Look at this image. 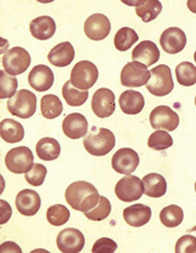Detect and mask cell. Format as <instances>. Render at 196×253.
<instances>
[{
	"label": "cell",
	"mask_w": 196,
	"mask_h": 253,
	"mask_svg": "<svg viewBox=\"0 0 196 253\" xmlns=\"http://www.w3.org/2000/svg\"><path fill=\"white\" fill-rule=\"evenodd\" d=\"M53 80H55V77H53L52 69L44 64L34 67L28 75V83L31 87L39 92L50 90L53 85Z\"/></svg>",
	"instance_id": "obj_18"
},
{
	"label": "cell",
	"mask_w": 196,
	"mask_h": 253,
	"mask_svg": "<svg viewBox=\"0 0 196 253\" xmlns=\"http://www.w3.org/2000/svg\"><path fill=\"white\" fill-rule=\"evenodd\" d=\"M184 219V212L178 205H168L161 210L160 220L165 227L176 228L182 224Z\"/></svg>",
	"instance_id": "obj_29"
},
{
	"label": "cell",
	"mask_w": 196,
	"mask_h": 253,
	"mask_svg": "<svg viewBox=\"0 0 196 253\" xmlns=\"http://www.w3.org/2000/svg\"><path fill=\"white\" fill-rule=\"evenodd\" d=\"M138 40V34L130 27H122L114 37V45L117 50L127 51Z\"/></svg>",
	"instance_id": "obj_31"
},
{
	"label": "cell",
	"mask_w": 196,
	"mask_h": 253,
	"mask_svg": "<svg viewBox=\"0 0 196 253\" xmlns=\"http://www.w3.org/2000/svg\"><path fill=\"white\" fill-rule=\"evenodd\" d=\"M111 212H112L111 201H109L106 196H101L97 206L93 207L91 211L85 212V216L87 219L99 222V220L106 219V218L111 214Z\"/></svg>",
	"instance_id": "obj_35"
},
{
	"label": "cell",
	"mask_w": 196,
	"mask_h": 253,
	"mask_svg": "<svg viewBox=\"0 0 196 253\" xmlns=\"http://www.w3.org/2000/svg\"><path fill=\"white\" fill-rule=\"evenodd\" d=\"M195 106H196V97H195Z\"/></svg>",
	"instance_id": "obj_46"
},
{
	"label": "cell",
	"mask_w": 196,
	"mask_h": 253,
	"mask_svg": "<svg viewBox=\"0 0 196 253\" xmlns=\"http://www.w3.org/2000/svg\"><path fill=\"white\" fill-rule=\"evenodd\" d=\"M47 169L44 165L41 164H34V166L32 168L31 171H28L26 173L25 178L27 183H29L33 187H40L42 185V183L45 182L46 178Z\"/></svg>",
	"instance_id": "obj_37"
},
{
	"label": "cell",
	"mask_w": 196,
	"mask_h": 253,
	"mask_svg": "<svg viewBox=\"0 0 196 253\" xmlns=\"http://www.w3.org/2000/svg\"><path fill=\"white\" fill-rule=\"evenodd\" d=\"M41 114L46 119H56L63 112L62 101L55 95H46L41 98Z\"/></svg>",
	"instance_id": "obj_30"
},
{
	"label": "cell",
	"mask_w": 196,
	"mask_h": 253,
	"mask_svg": "<svg viewBox=\"0 0 196 253\" xmlns=\"http://www.w3.org/2000/svg\"><path fill=\"white\" fill-rule=\"evenodd\" d=\"M62 130L71 139H79L85 137L88 130V123L80 113H72L64 118L62 123Z\"/></svg>",
	"instance_id": "obj_17"
},
{
	"label": "cell",
	"mask_w": 196,
	"mask_h": 253,
	"mask_svg": "<svg viewBox=\"0 0 196 253\" xmlns=\"http://www.w3.org/2000/svg\"><path fill=\"white\" fill-rule=\"evenodd\" d=\"M123 219L128 225L139 228L146 225L152 218V209L143 204H136L126 207L122 212Z\"/></svg>",
	"instance_id": "obj_19"
},
{
	"label": "cell",
	"mask_w": 196,
	"mask_h": 253,
	"mask_svg": "<svg viewBox=\"0 0 196 253\" xmlns=\"http://www.w3.org/2000/svg\"><path fill=\"white\" fill-rule=\"evenodd\" d=\"M126 4H130L136 6V13L139 18H142L143 22H150V21H154L157 16L160 15L161 10H162V4L157 0H153V1H148V0H143V1H135V2H127Z\"/></svg>",
	"instance_id": "obj_26"
},
{
	"label": "cell",
	"mask_w": 196,
	"mask_h": 253,
	"mask_svg": "<svg viewBox=\"0 0 196 253\" xmlns=\"http://www.w3.org/2000/svg\"><path fill=\"white\" fill-rule=\"evenodd\" d=\"M177 253H195L196 252V238L193 235H184L177 241Z\"/></svg>",
	"instance_id": "obj_38"
},
{
	"label": "cell",
	"mask_w": 196,
	"mask_h": 253,
	"mask_svg": "<svg viewBox=\"0 0 196 253\" xmlns=\"http://www.w3.org/2000/svg\"><path fill=\"white\" fill-rule=\"evenodd\" d=\"M150 79V72L147 66L139 63V62L132 61L125 64L122 68L121 75H120V82L125 87H141L147 85Z\"/></svg>",
	"instance_id": "obj_8"
},
{
	"label": "cell",
	"mask_w": 196,
	"mask_h": 253,
	"mask_svg": "<svg viewBox=\"0 0 196 253\" xmlns=\"http://www.w3.org/2000/svg\"><path fill=\"white\" fill-rule=\"evenodd\" d=\"M172 144H173V138L167 131L157 130L150 134L149 139H148V147L153 150H157V152L168 149L172 147Z\"/></svg>",
	"instance_id": "obj_33"
},
{
	"label": "cell",
	"mask_w": 196,
	"mask_h": 253,
	"mask_svg": "<svg viewBox=\"0 0 196 253\" xmlns=\"http://www.w3.org/2000/svg\"><path fill=\"white\" fill-rule=\"evenodd\" d=\"M46 218L50 224L60 227V225L66 224L68 222L69 218H71V212L66 206L57 204V205H52L47 209Z\"/></svg>",
	"instance_id": "obj_34"
},
{
	"label": "cell",
	"mask_w": 196,
	"mask_h": 253,
	"mask_svg": "<svg viewBox=\"0 0 196 253\" xmlns=\"http://www.w3.org/2000/svg\"><path fill=\"white\" fill-rule=\"evenodd\" d=\"M56 244L62 253H78L84 249L85 236L79 229L67 228L58 234Z\"/></svg>",
	"instance_id": "obj_14"
},
{
	"label": "cell",
	"mask_w": 196,
	"mask_h": 253,
	"mask_svg": "<svg viewBox=\"0 0 196 253\" xmlns=\"http://www.w3.org/2000/svg\"><path fill=\"white\" fill-rule=\"evenodd\" d=\"M144 194L149 198H161L167 192V183L165 177L159 173H149L142 179Z\"/></svg>",
	"instance_id": "obj_24"
},
{
	"label": "cell",
	"mask_w": 196,
	"mask_h": 253,
	"mask_svg": "<svg viewBox=\"0 0 196 253\" xmlns=\"http://www.w3.org/2000/svg\"><path fill=\"white\" fill-rule=\"evenodd\" d=\"M62 95L71 107H80L87 101L88 90H79L69 80V82L64 83L63 87H62Z\"/></svg>",
	"instance_id": "obj_28"
},
{
	"label": "cell",
	"mask_w": 196,
	"mask_h": 253,
	"mask_svg": "<svg viewBox=\"0 0 196 253\" xmlns=\"http://www.w3.org/2000/svg\"><path fill=\"white\" fill-rule=\"evenodd\" d=\"M0 205H1V224H5L11 217V207L4 200L0 201Z\"/></svg>",
	"instance_id": "obj_40"
},
{
	"label": "cell",
	"mask_w": 196,
	"mask_h": 253,
	"mask_svg": "<svg viewBox=\"0 0 196 253\" xmlns=\"http://www.w3.org/2000/svg\"><path fill=\"white\" fill-rule=\"evenodd\" d=\"M0 137L7 143H17L25 137V128L18 121L4 119L0 123Z\"/></svg>",
	"instance_id": "obj_25"
},
{
	"label": "cell",
	"mask_w": 196,
	"mask_h": 253,
	"mask_svg": "<svg viewBox=\"0 0 196 253\" xmlns=\"http://www.w3.org/2000/svg\"><path fill=\"white\" fill-rule=\"evenodd\" d=\"M139 165V155L131 148H121L112 158V166L114 171L121 174H131Z\"/></svg>",
	"instance_id": "obj_13"
},
{
	"label": "cell",
	"mask_w": 196,
	"mask_h": 253,
	"mask_svg": "<svg viewBox=\"0 0 196 253\" xmlns=\"http://www.w3.org/2000/svg\"><path fill=\"white\" fill-rule=\"evenodd\" d=\"M144 192L143 182L136 176L126 174L115 185V195L123 203H132L142 198Z\"/></svg>",
	"instance_id": "obj_9"
},
{
	"label": "cell",
	"mask_w": 196,
	"mask_h": 253,
	"mask_svg": "<svg viewBox=\"0 0 196 253\" xmlns=\"http://www.w3.org/2000/svg\"><path fill=\"white\" fill-rule=\"evenodd\" d=\"M190 231H196V225H195V227H194V228H193V229H192V230H190Z\"/></svg>",
	"instance_id": "obj_43"
},
{
	"label": "cell",
	"mask_w": 196,
	"mask_h": 253,
	"mask_svg": "<svg viewBox=\"0 0 196 253\" xmlns=\"http://www.w3.org/2000/svg\"><path fill=\"white\" fill-rule=\"evenodd\" d=\"M160 58V51L157 44L150 40H144L139 42L132 51V60L144 66H152L157 63Z\"/></svg>",
	"instance_id": "obj_20"
},
{
	"label": "cell",
	"mask_w": 196,
	"mask_h": 253,
	"mask_svg": "<svg viewBox=\"0 0 196 253\" xmlns=\"http://www.w3.org/2000/svg\"><path fill=\"white\" fill-rule=\"evenodd\" d=\"M84 147L93 157H104L115 147V136L108 128L93 126L84 137Z\"/></svg>",
	"instance_id": "obj_2"
},
{
	"label": "cell",
	"mask_w": 196,
	"mask_h": 253,
	"mask_svg": "<svg viewBox=\"0 0 196 253\" xmlns=\"http://www.w3.org/2000/svg\"><path fill=\"white\" fill-rule=\"evenodd\" d=\"M160 44L162 50L170 55H176L184 50L187 45L185 33L178 27H170L162 32L160 37Z\"/></svg>",
	"instance_id": "obj_15"
},
{
	"label": "cell",
	"mask_w": 196,
	"mask_h": 253,
	"mask_svg": "<svg viewBox=\"0 0 196 253\" xmlns=\"http://www.w3.org/2000/svg\"><path fill=\"white\" fill-rule=\"evenodd\" d=\"M119 106L125 114H139L144 108V97L138 91L126 90L120 95Z\"/></svg>",
	"instance_id": "obj_22"
},
{
	"label": "cell",
	"mask_w": 196,
	"mask_h": 253,
	"mask_svg": "<svg viewBox=\"0 0 196 253\" xmlns=\"http://www.w3.org/2000/svg\"><path fill=\"white\" fill-rule=\"evenodd\" d=\"M36 152L41 160H56L61 154V144L58 143L57 139L51 138V137H44L37 143Z\"/></svg>",
	"instance_id": "obj_27"
},
{
	"label": "cell",
	"mask_w": 196,
	"mask_h": 253,
	"mask_svg": "<svg viewBox=\"0 0 196 253\" xmlns=\"http://www.w3.org/2000/svg\"><path fill=\"white\" fill-rule=\"evenodd\" d=\"M187 5L188 9H189L190 11L196 13V0H189V1L187 2Z\"/></svg>",
	"instance_id": "obj_42"
},
{
	"label": "cell",
	"mask_w": 196,
	"mask_h": 253,
	"mask_svg": "<svg viewBox=\"0 0 196 253\" xmlns=\"http://www.w3.org/2000/svg\"><path fill=\"white\" fill-rule=\"evenodd\" d=\"M194 61L196 62V51H195V53H194Z\"/></svg>",
	"instance_id": "obj_44"
},
{
	"label": "cell",
	"mask_w": 196,
	"mask_h": 253,
	"mask_svg": "<svg viewBox=\"0 0 196 253\" xmlns=\"http://www.w3.org/2000/svg\"><path fill=\"white\" fill-rule=\"evenodd\" d=\"M177 82L182 86H193L196 84V67L190 62H182L176 68Z\"/></svg>",
	"instance_id": "obj_32"
},
{
	"label": "cell",
	"mask_w": 196,
	"mask_h": 253,
	"mask_svg": "<svg viewBox=\"0 0 196 253\" xmlns=\"http://www.w3.org/2000/svg\"><path fill=\"white\" fill-rule=\"evenodd\" d=\"M40 207H41V199L34 190L23 189L16 196V209L23 216H34L38 213Z\"/></svg>",
	"instance_id": "obj_16"
},
{
	"label": "cell",
	"mask_w": 196,
	"mask_h": 253,
	"mask_svg": "<svg viewBox=\"0 0 196 253\" xmlns=\"http://www.w3.org/2000/svg\"><path fill=\"white\" fill-rule=\"evenodd\" d=\"M117 242L109 238H101L93 244V253H113L117 251Z\"/></svg>",
	"instance_id": "obj_39"
},
{
	"label": "cell",
	"mask_w": 196,
	"mask_h": 253,
	"mask_svg": "<svg viewBox=\"0 0 196 253\" xmlns=\"http://www.w3.org/2000/svg\"><path fill=\"white\" fill-rule=\"evenodd\" d=\"M18 82L15 77H10L5 71L0 72V98H11L16 95Z\"/></svg>",
	"instance_id": "obj_36"
},
{
	"label": "cell",
	"mask_w": 196,
	"mask_h": 253,
	"mask_svg": "<svg viewBox=\"0 0 196 253\" xmlns=\"http://www.w3.org/2000/svg\"><path fill=\"white\" fill-rule=\"evenodd\" d=\"M75 57V50L69 42H60L56 45L47 55V60L55 67H67Z\"/></svg>",
	"instance_id": "obj_21"
},
{
	"label": "cell",
	"mask_w": 196,
	"mask_h": 253,
	"mask_svg": "<svg viewBox=\"0 0 196 253\" xmlns=\"http://www.w3.org/2000/svg\"><path fill=\"white\" fill-rule=\"evenodd\" d=\"M98 79V69L92 62L80 61L73 67L71 73V82L79 90H88L96 84Z\"/></svg>",
	"instance_id": "obj_7"
},
{
	"label": "cell",
	"mask_w": 196,
	"mask_h": 253,
	"mask_svg": "<svg viewBox=\"0 0 196 253\" xmlns=\"http://www.w3.org/2000/svg\"><path fill=\"white\" fill-rule=\"evenodd\" d=\"M84 31L86 37L95 42H101L111 34L112 24L108 17L102 13H93L86 20Z\"/></svg>",
	"instance_id": "obj_12"
},
{
	"label": "cell",
	"mask_w": 196,
	"mask_h": 253,
	"mask_svg": "<svg viewBox=\"0 0 196 253\" xmlns=\"http://www.w3.org/2000/svg\"><path fill=\"white\" fill-rule=\"evenodd\" d=\"M1 251L2 252H12V251L21 252V249L15 244V242L7 241V242H4V244L1 245Z\"/></svg>",
	"instance_id": "obj_41"
},
{
	"label": "cell",
	"mask_w": 196,
	"mask_h": 253,
	"mask_svg": "<svg viewBox=\"0 0 196 253\" xmlns=\"http://www.w3.org/2000/svg\"><path fill=\"white\" fill-rule=\"evenodd\" d=\"M31 34L38 40H47L56 32V22L50 16H40L34 18L29 24Z\"/></svg>",
	"instance_id": "obj_23"
},
{
	"label": "cell",
	"mask_w": 196,
	"mask_h": 253,
	"mask_svg": "<svg viewBox=\"0 0 196 253\" xmlns=\"http://www.w3.org/2000/svg\"><path fill=\"white\" fill-rule=\"evenodd\" d=\"M150 125L154 130L174 131L179 125V117L173 109L167 106H159L150 113Z\"/></svg>",
	"instance_id": "obj_10"
},
{
	"label": "cell",
	"mask_w": 196,
	"mask_h": 253,
	"mask_svg": "<svg viewBox=\"0 0 196 253\" xmlns=\"http://www.w3.org/2000/svg\"><path fill=\"white\" fill-rule=\"evenodd\" d=\"M91 108L96 117L104 119L115 112V95L111 88H98L92 96Z\"/></svg>",
	"instance_id": "obj_11"
},
{
	"label": "cell",
	"mask_w": 196,
	"mask_h": 253,
	"mask_svg": "<svg viewBox=\"0 0 196 253\" xmlns=\"http://www.w3.org/2000/svg\"><path fill=\"white\" fill-rule=\"evenodd\" d=\"M5 165L13 173H27L34 166L33 152L28 147H16L5 155Z\"/></svg>",
	"instance_id": "obj_6"
},
{
	"label": "cell",
	"mask_w": 196,
	"mask_h": 253,
	"mask_svg": "<svg viewBox=\"0 0 196 253\" xmlns=\"http://www.w3.org/2000/svg\"><path fill=\"white\" fill-rule=\"evenodd\" d=\"M31 55L26 48L15 46L7 50L1 58L4 71L11 77L23 74L31 66Z\"/></svg>",
	"instance_id": "obj_5"
},
{
	"label": "cell",
	"mask_w": 196,
	"mask_h": 253,
	"mask_svg": "<svg viewBox=\"0 0 196 253\" xmlns=\"http://www.w3.org/2000/svg\"><path fill=\"white\" fill-rule=\"evenodd\" d=\"M6 106L12 115L21 119H28L33 117L37 110V97L32 91L22 88L9 98Z\"/></svg>",
	"instance_id": "obj_4"
},
{
	"label": "cell",
	"mask_w": 196,
	"mask_h": 253,
	"mask_svg": "<svg viewBox=\"0 0 196 253\" xmlns=\"http://www.w3.org/2000/svg\"><path fill=\"white\" fill-rule=\"evenodd\" d=\"M173 78L168 66L160 64L150 71V79L146 88L152 95L157 97L167 96L173 90Z\"/></svg>",
	"instance_id": "obj_3"
},
{
	"label": "cell",
	"mask_w": 196,
	"mask_h": 253,
	"mask_svg": "<svg viewBox=\"0 0 196 253\" xmlns=\"http://www.w3.org/2000/svg\"><path fill=\"white\" fill-rule=\"evenodd\" d=\"M99 198L101 195L95 185L85 181L72 183L66 190V200L68 205L84 213L97 206Z\"/></svg>",
	"instance_id": "obj_1"
},
{
	"label": "cell",
	"mask_w": 196,
	"mask_h": 253,
	"mask_svg": "<svg viewBox=\"0 0 196 253\" xmlns=\"http://www.w3.org/2000/svg\"><path fill=\"white\" fill-rule=\"evenodd\" d=\"M195 192H196V182H195Z\"/></svg>",
	"instance_id": "obj_45"
}]
</instances>
